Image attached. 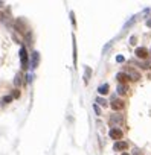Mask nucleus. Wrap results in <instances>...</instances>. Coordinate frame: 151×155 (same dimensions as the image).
Segmentation results:
<instances>
[{"instance_id": "nucleus-1", "label": "nucleus", "mask_w": 151, "mask_h": 155, "mask_svg": "<svg viewBox=\"0 0 151 155\" xmlns=\"http://www.w3.org/2000/svg\"><path fill=\"white\" fill-rule=\"evenodd\" d=\"M20 63H21V69L26 70L28 69V63H29V56H28V50L25 47L20 49Z\"/></svg>"}, {"instance_id": "nucleus-2", "label": "nucleus", "mask_w": 151, "mask_h": 155, "mask_svg": "<svg viewBox=\"0 0 151 155\" xmlns=\"http://www.w3.org/2000/svg\"><path fill=\"white\" fill-rule=\"evenodd\" d=\"M108 134H110V137H112L113 140H118V141H119V140L122 139V131L119 129V128H112Z\"/></svg>"}, {"instance_id": "nucleus-3", "label": "nucleus", "mask_w": 151, "mask_h": 155, "mask_svg": "<svg viewBox=\"0 0 151 155\" xmlns=\"http://www.w3.org/2000/svg\"><path fill=\"white\" fill-rule=\"evenodd\" d=\"M148 55H150V52L146 50L145 47H137V49H136V56H137V58L146 59V58H148Z\"/></svg>"}, {"instance_id": "nucleus-4", "label": "nucleus", "mask_w": 151, "mask_h": 155, "mask_svg": "<svg viewBox=\"0 0 151 155\" xmlns=\"http://www.w3.org/2000/svg\"><path fill=\"white\" fill-rule=\"evenodd\" d=\"M114 150H125L127 148H128V143L127 141H122V140H119V141H116V143H114Z\"/></svg>"}, {"instance_id": "nucleus-5", "label": "nucleus", "mask_w": 151, "mask_h": 155, "mask_svg": "<svg viewBox=\"0 0 151 155\" xmlns=\"http://www.w3.org/2000/svg\"><path fill=\"white\" fill-rule=\"evenodd\" d=\"M112 108L114 109V111H119V109H122V108H124V100L114 99V100L112 102Z\"/></svg>"}, {"instance_id": "nucleus-6", "label": "nucleus", "mask_w": 151, "mask_h": 155, "mask_svg": "<svg viewBox=\"0 0 151 155\" xmlns=\"http://www.w3.org/2000/svg\"><path fill=\"white\" fill-rule=\"evenodd\" d=\"M124 122V117L119 116V114H113L112 117H110V123H113V125H121Z\"/></svg>"}, {"instance_id": "nucleus-7", "label": "nucleus", "mask_w": 151, "mask_h": 155, "mask_svg": "<svg viewBox=\"0 0 151 155\" xmlns=\"http://www.w3.org/2000/svg\"><path fill=\"white\" fill-rule=\"evenodd\" d=\"M127 76H128V79H131V81H139V79H140V75L137 73L136 70H128Z\"/></svg>"}, {"instance_id": "nucleus-8", "label": "nucleus", "mask_w": 151, "mask_h": 155, "mask_svg": "<svg viewBox=\"0 0 151 155\" xmlns=\"http://www.w3.org/2000/svg\"><path fill=\"white\" fill-rule=\"evenodd\" d=\"M108 90H110L108 84H102V85H101V87H98V93H99L101 96H105V94H108Z\"/></svg>"}, {"instance_id": "nucleus-9", "label": "nucleus", "mask_w": 151, "mask_h": 155, "mask_svg": "<svg viewBox=\"0 0 151 155\" xmlns=\"http://www.w3.org/2000/svg\"><path fill=\"white\" fill-rule=\"evenodd\" d=\"M90 76H92V69L86 65V72H84V82H86V84H88V81H90Z\"/></svg>"}, {"instance_id": "nucleus-10", "label": "nucleus", "mask_w": 151, "mask_h": 155, "mask_svg": "<svg viewBox=\"0 0 151 155\" xmlns=\"http://www.w3.org/2000/svg\"><path fill=\"white\" fill-rule=\"evenodd\" d=\"M73 40V67H76V63H78V59H76V40H75V37H72Z\"/></svg>"}, {"instance_id": "nucleus-11", "label": "nucleus", "mask_w": 151, "mask_h": 155, "mask_svg": "<svg viewBox=\"0 0 151 155\" xmlns=\"http://www.w3.org/2000/svg\"><path fill=\"white\" fill-rule=\"evenodd\" d=\"M116 79H118L119 82L124 84V82L128 81V76H127V73H118V75H116Z\"/></svg>"}, {"instance_id": "nucleus-12", "label": "nucleus", "mask_w": 151, "mask_h": 155, "mask_svg": "<svg viewBox=\"0 0 151 155\" xmlns=\"http://www.w3.org/2000/svg\"><path fill=\"white\" fill-rule=\"evenodd\" d=\"M38 64V52H34L32 53V67H37Z\"/></svg>"}, {"instance_id": "nucleus-13", "label": "nucleus", "mask_w": 151, "mask_h": 155, "mask_svg": "<svg viewBox=\"0 0 151 155\" xmlns=\"http://www.w3.org/2000/svg\"><path fill=\"white\" fill-rule=\"evenodd\" d=\"M118 93H119V94H125V93H127V87L124 85V84H122V85H119L118 87Z\"/></svg>"}, {"instance_id": "nucleus-14", "label": "nucleus", "mask_w": 151, "mask_h": 155, "mask_svg": "<svg viewBox=\"0 0 151 155\" xmlns=\"http://www.w3.org/2000/svg\"><path fill=\"white\" fill-rule=\"evenodd\" d=\"M15 85H21V75L20 73L15 76Z\"/></svg>"}, {"instance_id": "nucleus-15", "label": "nucleus", "mask_w": 151, "mask_h": 155, "mask_svg": "<svg viewBox=\"0 0 151 155\" xmlns=\"http://www.w3.org/2000/svg\"><path fill=\"white\" fill-rule=\"evenodd\" d=\"M96 102H98V104H101V105H102V107H105V105H107V102H105L104 99H101V97H99V99H98Z\"/></svg>"}, {"instance_id": "nucleus-16", "label": "nucleus", "mask_w": 151, "mask_h": 155, "mask_svg": "<svg viewBox=\"0 0 151 155\" xmlns=\"http://www.w3.org/2000/svg\"><path fill=\"white\" fill-rule=\"evenodd\" d=\"M93 109H95V113L98 114V116L101 114V109H99V107H98V105H93Z\"/></svg>"}, {"instance_id": "nucleus-17", "label": "nucleus", "mask_w": 151, "mask_h": 155, "mask_svg": "<svg viewBox=\"0 0 151 155\" xmlns=\"http://www.w3.org/2000/svg\"><path fill=\"white\" fill-rule=\"evenodd\" d=\"M3 100H5V102H11L12 97H11V96H5V97H3Z\"/></svg>"}, {"instance_id": "nucleus-18", "label": "nucleus", "mask_w": 151, "mask_h": 155, "mask_svg": "<svg viewBox=\"0 0 151 155\" xmlns=\"http://www.w3.org/2000/svg\"><path fill=\"white\" fill-rule=\"evenodd\" d=\"M130 44H136V37H131L130 38Z\"/></svg>"}, {"instance_id": "nucleus-19", "label": "nucleus", "mask_w": 151, "mask_h": 155, "mask_svg": "<svg viewBox=\"0 0 151 155\" xmlns=\"http://www.w3.org/2000/svg\"><path fill=\"white\" fill-rule=\"evenodd\" d=\"M116 61H118V63H124V56H118Z\"/></svg>"}, {"instance_id": "nucleus-20", "label": "nucleus", "mask_w": 151, "mask_h": 155, "mask_svg": "<svg viewBox=\"0 0 151 155\" xmlns=\"http://www.w3.org/2000/svg\"><path fill=\"white\" fill-rule=\"evenodd\" d=\"M146 26H148V28H151V18L146 20Z\"/></svg>"}, {"instance_id": "nucleus-21", "label": "nucleus", "mask_w": 151, "mask_h": 155, "mask_svg": "<svg viewBox=\"0 0 151 155\" xmlns=\"http://www.w3.org/2000/svg\"><path fill=\"white\" fill-rule=\"evenodd\" d=\"M122 155H130V154H127V152H122Z\"/></svg>"}]
</instances>
